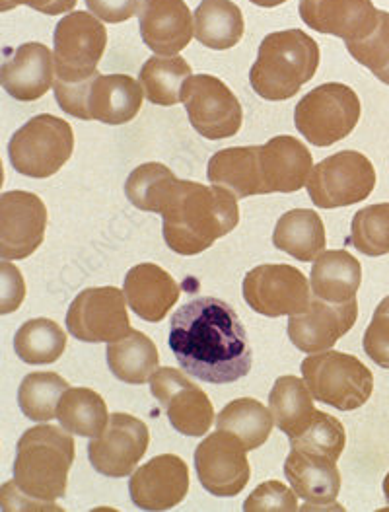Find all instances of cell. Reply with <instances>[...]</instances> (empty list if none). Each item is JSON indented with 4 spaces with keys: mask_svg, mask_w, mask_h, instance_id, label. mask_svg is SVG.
Here are the masks:
<instances>
[{
    "mask_svg": "<svg viewBox=\"0 0 389 512\" xmlns=\"http://www.w3.org/2000/svg\"><path fill=\"white\" fill-rule=\"evenodd\" d=\"M273 244L298 261H312L325 250L323 220L310 209L288 211L275 226Z\"/></svg>",
    "mask_w": 389,
    "mask_h": 512,
    "instance_id": "cell-30",
    "label": "cell"
},
{
    "mask_svg": "<svg viewBox=\"0 0 389 512\" xmlns=\"http://www.w3.org/2000/svg\"><path fill=\"white\" fill-rule=\"evenodd\" d=\"M273 425V413L263 403L251 398H240L228 403L216 419L218 429L242 439L248 450H255L265 444L271 437Z\"/></svg>",
    "mask_w": 389,
    "mask_h": 512,
    "instance_id": "cell-34",
    "label": "cell"
},
{
    "mask_svg": "<svg viewBox=\"0 0 389 512\" xmlns=\"http://www.w3.org/2000/svg\"><path fill=\"white\" fill-rule=\"evenodd\" d=\"M0 501H2L4 511H63L55 503H41V501L28 497L26 493H22L18 489V485L14 481H6L2 485Z\"/></svg>",
    "mask_w": 389,
    "mask_h": 512,
    "instance_id": "cell-45",
    "label": "cell"
},
{
    "mask_svg": "<svg viewBox=\"0 0 389 512\" xmlns=\"http://www.w3.org/2000/svg\"><path fill=\"white\" fill-rule=\"evenodd\" d=\"M244 298L253 312L267 318L298 314L312 300L304 273L284 263L251 269L244 279Z\"/></svg>",
    "mask_w": 389,
    "mask_h": 512,
    "instance_id": "cell-12",
    "label": "cell"
},
{
    "mask_svg": "<svg viewBox=\"0 0 389 512\" xmlns=\"http://www.w3.org/2000/svg\"><path fill=\"white\" fill-rule=\"evenodd\" d=\"M69 388V382L55 372H32L18 390L20 409L28 419L47 423L57 417L59 402Z\"/></svg>",
    "mask_w": 389,
    "mask_h": 512,
    "instance_id": "cell-37",
    "label": "cell"
},
{
    "mask_svg": "<svg viewBox=\"0 0 389 512\" xmlns=\"http://www.w3.org/2000/svg\"><path fill=\"white\" fill-rule=\"evenodd\" d=\"M347 49L362 67L389 86V12L380 10L376 28L360 39L349 41Z\"/></svg>",
    "mask_w": 389,
    "mask_h": 512,
    "instance_id": "cell-39",
    "label": "cell"
},
{
    "mask_svg": "<svg viewBox=\"0 0 389 512\" xmlns=\"http://www.w3.org/2000/svg\"><path fill=\"white\" fill-rule=\"evenodd\" d=\"M74 462V440L67 429L37 425L18 440L14 483L28 497L53 503L67 493Z\"/></svg>",
    "mask_w": 389,
    "mask_h": 512,
    "instance_id": "cell-4",
    "label": "cell"
},
{
    "mask_svg": "<svg viewBox=\"0 0 389 512\" xmlns=\"http://www.w3.org/2000/svg\"><path fill=\"white\" fill-rule=\"evenodd\" d=\"M356 298L333 304L312 296L308 308L292 314L288 320V337L296 349L304 353L329 351L343 335H347L356 322Z\"/></svg>",
    "mask_w": 389,
    "mask_h": 512,
    "instance_id": "cell-18",
    "label": "cell"
},
{
    "mask_svg": "<svg viewBox=\"0 0 389 512\" xmlns=\"http://www.w3.org/2000/svg\"><path fill=\"white\" fill-rule=\"evenodd\" d=\"M55 98L61 110L76 119L125 125L137 117L144 100L141 82L129 74H96L80 82L55 80Z\"/></svg>",
    "mask_w": 389,
    "mask_h": 512,
    "instance_id": "cell-5",
    "label": "cell"
},
{
    "mask_svg": "<svg viewBox=\"0 0 389 512\" xmlns=\"http://www.w3.org/2000/svg\"><path fill=\"white\" fill-rule=\"evenodd\" d=\"M360 111V100L353 88L327 82L298 102L294 123L300 135L314 147H331L353 133Z\"/></svg>",
    "mask_w": 389,
    "mask_h": 512,
    "instance_id": "cell-7",
    "label": "cell"
},
{
    "mask_svg": "<svg viewBox=\"0 0 389 512\" xmlns=\"http://www.w3.org/2000/svg\"><path fill=\"white\" fill-rule=\"evenodd\" d=\"M269 407L275 419V425L288 435V439L300 435L314 419L316 407L312 402V392L306 380L296 376H281L271 394H269Z\"/></svg>",
    "mask_w": 389,
    "mask_h": 512,
    "instance_id": "cell-31",
    "label": "cell"
},
{
    "mask_svg": "<svg viewBox=\"0 0 389 512\" xmlns=\"http://www.w3.org/2000/svg\"><path fill=\"white\" fill-rule=\"evenodd\" d=\"M195 468L209 493L234 497L246 489L251 477L248 446L236 435L218 429L197 446Z\"/></svg>",
    "mask_w": 389,
    "mask_h": 512,
    "instance_id": "cell-15",
    "label": "cell"
},
{
    "mask_svg": "<svg viewBox=\"0 0 389 512\" xmlns=\"http://www.w3.org/2000/svg\"><path fill=\"white\" fill-rule=\"evenodd\" d=\"M170 349L189 376L209 384L238 382L253 363L240 316L213 296L193 298L172 316Z\"/></svg>",
    "mask_w": 389,
    "mask_h": 512,
    "instance_id": "cell-1",
    "label": "cell"
},
{
    "mask_svg": "<svg viewBox=\"0 0 389 512\" xmlns=\"http://www.w3.org/2000/svg\"><path fill=\"white\" fill-rule=\"evenodd\" d=\"M374 187L376 170L372 162L356 150H343L314 166L308 195L319 209H337L368 199Z\"/></svg>",
    "mask_w": 389,
    "mask_h": 512,
    "instance_id": "cell-9",
    "label": "cell"
},
{
    "mask_svg": "<svg viewBox=\"0 0 389 512\" xmlns=\"http://www.w3.org/2000/svg\"><path fill=\"white\" fill-rule=\"evenodd\" d=\"M47 207L28 191H6L0 195V257L26 259L45 238Z\"/></svg>",
    "mask_w": 389,
    "mask_h": 512,
    "instance_id": "cell-17",
    "label": "cell"
},
{
    "mask_svg": "<svg viewBox=\"0 0 389 512\" xmlns=\"http://www.w3.org/2000/svg\"><path fill=\"white\" fill-rule=\"evenodd\" d=\"M362 283V267L345 250L323 252L312 267V293L321 300L341 304L356 298Z\"/></svg>",
    "mask_w": 389,
    "mask_h": 512,
    "instance_id": "cell-27",
    "label": "cell"
},
{
    "mask_svg": "<svg viewBox=\"0 0 389 512\" xmlns=\"http://www.w3.org/2000/svg\"><path fill=\"white\" fill-rule=\"evenodd\" d=\"M304 380L312 396L341 411H353L370 400L374 376L370 368L353 355L323 351L302 363Z\"/></svg>",
    "mask_w": 389,
    "mask_h": 512,
    "instance_id": "cell-8",
    "label": "cell"
},
{
    "mask_svg": "<svg viewBox=\"0 0 389 512\" xmlns=\"http://www.w3.org/2000/svg\"><path fill=\"white\" fill-rule=\"evenodd\" d=\"M14 349L26 365L57 363L67 349V333L47 318H34L16 331Z\"/></svg>",
    "mask_w": 389,
    "mask_h": 512,
    "instance_id": "cell-35",
    "label": "cell"
},
{
    "mask_svg": "<svg viewBox=\"0 0 389 512\" xmlns=\"http://www.w3.org/2000/svg\"><path fill=\"white\" fill-rule=\"evenodd\" d=\"M384 493H386V499H388L389 505V474L386 476V479H384Z\"/></svg>",
    "mask_w": 389,
    "mask_h": 512,
    "instance_id": "cell-48",
    "label": "cell"
},
{
    "mask_svg": "<svg viewBox=\"0 0 389 512\" xmlns=\"http://www.w3.org/2000/svg\"><path fill=\"white\" fill-rule=\"evenodd\" d=\"M261 180L267 193H294L302 189L314 170V158L304 143L290 135L271 139L259 147Z\"/></svg>",
    "mask_w": 389,
    "mask_h": 512,
    "instance_id": "cell-24",
    "label": "cell"
},
{
    "mask_svg": "<svg viewBox=\"0 0 389 512\" xmlns=\"http://www.w3.org/2000/svg\"><path fill=\"white\" fill-rule=\"evenodd\" d=\"M347 444V435L343 423L327 415L323 411H316L312 423L296 437L290 439L292 448H302V450H314L331 456L333 460H339L343 456Z\"/></svg>",
    "mask_w": 389,
    "mask_h": 512,
    "instance_id": "cell-40",
    "label": "cell"
},
{
    "mask_svg": "<svg viewBox=\"0 0 389 512\" xmlns=\"http://www.w3.org/2000/svg\"><path fill=\"white\" fill-rule=\"evenodd\" d=\"M148 442L150 433L144 421L127 413H113L109 415L106 431L90 440L88 458L102 476H129L146 454Z\"/></svg>",
    "mask_w": 389,
    "mask_h": 512,
    "instance_id": "cell-16",
    "label": "cell"
},
{
    "mask_svg": "<svg viewBox=\"0 0 389 512\" xmlns=\"http://www.w3.org/2000/svg\"><path fill=\"white\" fill-rule=\"evenodd\" d=\"M123 293L144 322H162L179 300V285L160 265L141 263L127 273Z\"/></svg>",
    "mask_w": 389,
    "mask_h": 512,
    "instance_id": "cell-25",
    "label": "cell"
},
{
    "mask_svg": "<svg viewBox=\"0 0 389 512\" xmlns=\"http://www.w3.org/2000/svg\"><path fill=\"white\" fill-rule=\"evenodd\" d=\"M364 351L376 365L389 368V296L378 304L364 333Z\"/></svg>",
    "mask_w": 389,
    "mask_h": 512,
    "instance_id": "cell-42",
    "label": "cell"
},
{
    "mask_svg": "<svg viewBox=\"0 0 389 512\" xmlns=\"http://www.w3.org/2000/svg\"><path fill=\"white\" fill-rule=\"evenodd\" d=\"M57 419L71 435L96 439L106 431L109 413L98 392L90 388H69L59 402Z\"/></svg>",
    "mask_w": 389,
    "mask_h": 512,
    "instance_id": "cell-32",
    "label": "cell"
},
{
    "mask_svg": "<svg viewBox=\"0 0 389 512\" xmlns=\"http://www.w3.org/2000/svg\"><path fill=\"white\" fill-rule=\"evenodd\" d=\"M284 476L296 495L308 503L304 511L329 509L341 491L337 460L314 450L292 448L284 462Z\"/></svg>",
    "mask_w": 389,
    "mask_h": 512,
    "instance_id": "cell-20",
    "label": "cell"
},
{
    "mask_svg": "<svg viewBox=\"0 0 389 512\" xmlns=\"http://www.w3.org/2000/svg\"><path fill=\"white\" fill-rule=\"evenodd\" d=\"M189 491V468L176 454H162L141 466L129 481L133 503L142 511H170Z\"/></svg>",
    "mask_w": 389,
    "mask_h": 512,
    "instance_id": "cell-19",
    "label": "cell"
},
{
    "mask_svg": "<svg viewBox=\"0 0 389 512\" xmlns=\"http://www.w3.org/2000/svg\"><path fill=\"white\" fill-rule=\"evenodd\" d=\"M16 6H30L41 14L47 16H59L65 12H71L76 6V0H0V10L8 12Z\"/></svg>",
    "mask_w": 389,
    "mask_h": 512,
    "instance_id": "cell-46",
    "label": "cell"
},
{
    "mask_svg": "<svg viewBox=\"0 0 389 512\" xmlns=\"http://www.w3.org/2000/svg\"><path fill=\"white\" fill-rule=\"evenodd\" d=\"M238 197L224 187L177 180L162 211L164 240L179 256H197L240 222Z\"/></svg>",
    "mask_w": 389,
    "mask_h": 512,
    "instance_id": "cell-2",
    "label": "cell"
},
{
    "mask_svg": "<svg viewBox=\"0 0 389 512\" xmlns=\"http://www.w3.org/2000/svg\"><path fill=\"white\" fill-rule=\"evenodd\" d=\"M0 279H2V291H0V314H10L20 308L26 296L24 277L18 267L10 265L6 259L0 263Z\"/></svg>",
    "mask_w": 389,
    "mask_h": 512,
    "instance_id": "cell-43",
    "label": "cell"
},
{
    "mask_svg": "<svg viewBox=\"0 0 389 512\" xmlns=\"http://www.w3.org/2000/svg\"><path fill=\"white\" fill-rule=\"evenodd\" d=\"M207 178L213 185L228 189L238 199H246L251 195H265L261 180L259 147L218 150L209 160Z\"/></svg>",
    "mask_w": 389,
    "mask_h": 512,
    "instance_id": "cell-26",
    "label": "cell"
},
{
    "mask_svg": "<svg viewBox=\"0 0 389 512\" xmlns=\"http://www.w3.org/2000/svg\"><path fill=\"white\" fill-rule=\"evenodd\" d=\"M302 22L319 34L360 39L378 24L380 10L372 0H300Z\"/></svg>",
    "mask_w": 389,
    "mask_h": 512,
    "instance_id": "cell-23",
    "label": "cell"
},
{
    "mask_svg": "<svg viewBox=\"0 0 389 512\" xmlns=\"http://www.w3.org/2000/svg\"><path fill=\"white\" fill-rule=\"evenodd\" d=\"M319 67L316 39L302 30L273 32L259 45L257 59L249 71V82L257 96L269 102H284L314 78Z\"/></svg>",
    "mask_w": 389,
    "mask_h": 512,
    "instance_id": "cell-3",
    "label": "cell"
},
{
    "mask_svg": "<svg viewBox=\"0 0 389 512\" xmlns=\"http://www.w3.org/2000/svg\"><path fill=\"white\" fill-rule=\"evenodd\" d=\"M244 30V14L232 0H203L195 10V37L209 49H232Z\"/></svg>",
    "mask_w": 389,
    "mask_h": 512,
    "instance_id": "cell-29",
    "label": "cell"
},
{
    "mask_svg": "<svg viewBox=\"0 0 389 512\" xmlns=\"http://www.w3.org/2000/svg\"><path fill=\"white\" fill-rule=\"evenodd\" d=\"M193 16L185 0H142L139 30L144 45L162 57H174L195 36Z\"/></svg>",
    "mask_w": 389,
    "mask_h": 512,
    "instance_id": "cell-21",
    "label": "cell"
},
{
    "mask_svg": "<svg viewBox=\"0 0 389 512\" xmlns=\"http://www.w3.org/2000/svg\"><path fill=\"white\" fill-rule=\"evenodd\" d=\"M74 133L61 117L43 113L32 117L8 143L12 168L28 178L55 176L72 156Z\"/></svg>",
    "mask_w": 389,
    "mask_h": 512,
    "instance_id": "cell-6",
    "label": "cell"
},
{
    "mask_svg": "<svg viewBox=\"0 0 389 512\" xmlns=\"http://www.w3.org/2000/svg\"><path fill=\"white\" fill-rule=\"evenodd\" d=\"M152 396L164 407L172 427L185 437H203L214 423L213 403L183 372L164 366L150 378Z\"/></svg>",
    "mask_w": 389,
    "mask_h": 512,
    "instance_id": "cell-14",
    "label": "cell"
},
{
    "mask_svg": "<svg viewBox=\"0 0 389 512\" xmlns=\"http://www.w3.org/2000/svg\"><path fill=\"white\" fill-rule=\"evenodd\" d=\"M55 80L80 82L98 74L106 53L107 32L92 12H71L55 28Z\"/></svg>",
    "mask_w": 389,
    "mask_h": 512,
    "instance_id": "cell-10",
    "label": "cell"
},
{
    "mask_svg": "<svg viewBox=\"0 0 389 512\" xmlns=\"http://www.w3.org/2000/svg\"><path fill=\"white\" fill-rule=\"evenodd\" d=\"M176 183V174L168 166L148 162L131 172L125 182V195L137 209L162 215Z\"/></svg>",
    "mask_w": 389,
    "mask_h": 512,
    "instance_id": "cell-36",
    "label": "cell"
},
{
    "mask_svg": "<svg viewBox=\"0 0 389 512\" xmlns=\"http://www.w3.org/2000/svg\"><path fill=\"white\" fill-rule=\"evenodd\" d=\"M88 10L107 24H121L137 16L141 0H86Z\"/></svg>",
    "mask_w": 389,
    "mask_h": 512,
    "instance_id": "cell-44",
    "label": "cell"
},
{
    "mask_svg": "<svg viewBox=\"0 0 389 512\" xmlns=\"http://www.w3.org/2000/svg\"><path fill=\"white\" fill-rule=\"evenodd\" d=\"M253 2L255 6H261V8H275V6H281L286 0H249Z\"/></svg>",
    "mask_w": 389,
    "mask_h": 512,
    "instance_id": "cell-47",
    "label": "cell"
},
{
    "mask_svg": "<svg viewBox=\"0 0 389 512\" xmlns=\"http://www.w3.org/2000/svg\"><path fill=\"white\" fill-rule=\"evenodd\" d=\"M248 512H292L298 511L296 491L288 489L284 483L271 479L261 483L244 503Z\"/></svg>",
    "mask_w": 389,
    "mask_h": 512,
    "instance_id": "cell-41",
    "label": "cell"
},
{
    "mask_svg": "<svg viewBox=\"0 0 389 512\" xmlns=\"http://www.w3.org/2000/svg\"><path fill=\"white\" fill-rule=\"evenodd\" d=\"M55 55L43 43L30 41L6 51L0 69L2 88L20 102H36L55 84Z\"/></svg>",
    "mask_w": 389,
    "mask_h": 512,
    "instance_id": "cell-22",
    "label": "cell"
},
{
    "mask_svg": "<svg viewBox=\"0 0 389 512\" xmlns=\"http://www.w3.org/2000/svg\"><path fill=\"white\" fill-rule=\"evenodd\" d=\"M193 76L189 63L174 57H150L141 69V84L148 102L156 106H176L181 102L183 84Z\"/></svg>",
    "mask_w": 389,
    "mask_h": 512,
    "instance_id": "cell-33",
    "label": "cell"
},
{
    "mask_svg": "<svg viewBox=\"0 0 389 512\" xmlns=\"http://www.w3.org/2000/svg\"><path fill=\"white\" fill-rule=\"evenodd\" d=\"M127 296L115 287L86 289L72 300L67 330L84 343H111L131 331Z\"/></svg>",
    "mask_w": 389,
    "mask_h": 512,
    "instance_id": "cell-13",
    "label": "cell"
},
{
    "mask_svg": "<svg viewBox=\"0 0 389 512\" xmlns=\"http://www.w3.org/2000/svg\"><path fill=\"white\" fill-rule=\"evenodd\" d=\"M349 242L364 256L389 254V203L360 209L354 215Z\"/></svg>",
    "mask_w": 389,
    "mask_h": 512,
    "instance_id": "cell-38",
    "label": "cell"
},
{
    "mask_svg": "<svg viewBox=\"0 0 389 512\" xmlns=\"http://www.w3.org/2000/svg\"><path fill=\"white\" fill-rule=\"evenodd\" d=\"M107 365L115 378L127 384L150 382L158 370V349L141 331L131 330L125 337L107 345Z\"/></svg>",
    "mask_w": 389,
    "mask_h": 512,
    "instance_id": "cell-28",
    "label": "cell"
},
{
    "mask_svg": "<svg viewBox=\"0 0 389 512\" xmlns=\"http://www.w3.org/2000/svg\"><path fill=\"white\" fill-rule=\"evenodd\" d=\"M181 102L193 129L209 141L230 139L242 129L244 111L240 100L213 74L191 76L183 84Z\"/></svg>",
    "mask_w": 389,
    "mask_h": 512,
    "instance_id": "cell-11",
    "label": "cell"
}]
</instances>
